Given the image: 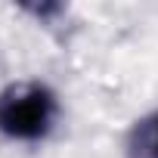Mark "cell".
Masks as SVG:
<instances>
[{
  "label": "cell",
  "instance_id": "1",
  "mask_svg": "<svg viewBox=\"0 0 158 158\" xmlns=\"http://www.w3.org/2000/svg\"><path fill=\"white\" fill-rule=\"evenodd\" d=\"M59 118V96L44 81H16L0 90V133L19 143L47 139Z\"/></svg>",
  "mask_w": 158,
  "mask_h": 158
},
{
  "label": "cell",
  "instance_id": "2",
  "mask_svg": "<svg viewBox=\"0 0 158 158\" xmlns=\"http://www.w3.org/2000/svg\"><path fill=\"white\" fill-rule=\"evenodd\" d=\"M127 158H158V109L133 121L127 139H124Z\"/></svg>",
  "mask_w": 158,
  "mask_h": 158
}]
</instances>
